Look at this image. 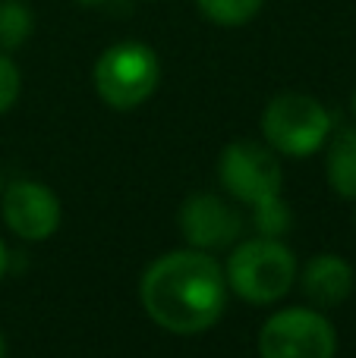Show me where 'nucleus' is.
<instances>
[{
  "label": "nucleus",
  "instance_id": "obj_1",
  "mask_svg": "<svg viewBox=\"0 0 356 358\" xmlns=\"http://www.w3.org/2000/svg\"><path fill=\"white\" fill-rule=\"evenodd\" d=\"M227 277L221 261L202 248H177L151 261L139 283L142 308L167 334L196 336L221 321L227 308Z\"/></svg>",
  "mask_w": 356,
  "mask_h": 358
},
{
  "label": "nucleus",
  "instance_id": "obj_2",
  "mask_svg": "<svg viewBox=\"0 0 356 358\" xmlns=\"http://www.w3.org/2000/svg\"><path fill=\"white\" fill-rule=\"evenodd\" d=\"M218 179L227 195L252 208V223H256L259 236L281 239L290 229L294 210L281 195L284 170L268 145L249 142V138L224 145L218 157Z\"/></svg>",
  "mask_w": 356,
  "mask_h": 358
},
{
  "label": "nucleus",
  "instance_id": "obj_3",
  "mask_svg": "<svg viewBox=\"0 0 356 358\" xmlns=\"http://www.w3.org/2000/svg\"><path fill=\"white\" fill-rule=\"evenodd\" d=\"M227 289L249 305H275L296 280V255L275 236L240 239L224 264Z\"/></svg>",
  "mask_w": 356,
  "mask_h": 358
},
{
  "label": "nucleus",
  "instance_id": "obj_4",
  "mask_svg": "<svg viewBox=\"0 0 356 358\" xmlns=\"http://www.w3.org/2000/svg\"><path fill=\"white\" fill-rule=\"evenodd\" d=\"M95 92L111 110H132L155 94L161 82V60L142 41L111 44L95 63Z\"/></svg>",
  "mask_w": 356,
  "mask_h": 358
},
{
  "label": "nucleus",
  "instance_id": "obj_5",
  "mask_svg": "<svg viewBox=\"0 0 356 358\" xmlns=\"http://www.w3.org/2000/svg\"><path fill=\"white\" fill-rule=\"evenodd\" d=\"M262 136L275 155L309 157L325 148L331 136V113L313 94L284 92L268 101L262 113Z\"/></svg>",
  "mask_w": 356,
  "mask_h": 358
},
{
  "label": "nucleus",
  "instance_id": "obj_6",
  "mask_svg": "<svg viewBox=\"0 0 356 358\" xmlns=\"http://www.w3.org/2000/svg\"><path fill=\"white\" fill-rule=\"evenodd\" d=\"M262 358H334L338 330L319 308H284L259 330Z\"/></svg>",
  "mask_w": 356,
  "mask_h": 358
},
{
  "label": "nucleus",
  "instance_id": "obj_7",
  "mask_svg": "<svg viewBox=\"0 0 356 358\" xmlns=\"http://www.w3.org/2000/svg\"><path fill=\"white\" fill-rule=\"evenodd\" d=\"M4 220L22 242H44L60 227V198L38 179H16L0 192Z\"/></svg>",
  "mask_w": 356,
  "mask_h": 358
},
{
  "label": "nucleus",
  "instance_id": "obj_8",
  "mask_svg": "<svg viewBox=\"0 0 356 358\" xmlns=\"http://www.w3.org/2000/svg\"><path fill=\"white\" fill-rule=\"evenodd\" d=\"M180 233L186 242L202 252H218V248H231L243 239V217L231 201L212 192H196L180 204Z\"/></svg>",
  "mask_w": 356,
  "mask_h": 358
},
{
  "label": "nucleus",
  "instance_id": "obj_9",
  "mask_svg": "<svg viewBox=\"0 0 356 358\" xmlns=\"http://www.w3.org/2000/svg\"><path fill=\"white\" fill-rule=\"evenodd\" d=\"M353 267L347 258L341 255H315L313 261H306L303 267V277H300V286L306 292V299L315 305V308H334V305L347 302L353 292Z\"/></svg>",
  "mask_w": 356,
  "mask_h": 358
},
{
  "label": "nucleus",
  "instance_id": "obj_10",
  "mask_svg": "<svg viewBox=\"0 0 356 358\" xmlns=\"http://www.w3.org/2000/svg\"><path fill=\"white\" fill-rule=\"evenodd\" d=\"M328 185L347 201H356V126H347L328 145L325 157Z\"/></svg>",
  "mask_w": 356,
  "mask_h": 358
},
{
  "label": "nucleus",
  "instance_id": "obj_11",
  "mask_svg": "<svg viewBox=\"0 0 356 358\" xmlns=\"http://www.w3.org/2000/svg\"><path fill=\"white\" fill-rule=\"evenodd\" d=\"M35 29V16H32L29 3L22 0H0V50L10 54L19 50L32 38Z\"/></svg>",
  "mask_w": 356,
  "mask_h": 358
},
{
  "label": "nucleus",
  "instance_id": "obj_12",
  "mask_svg": "<svg viewBox=\"0 0 356 358\" xmlns=\"http://www.w3.org/2000/svg\"><path fill=\"white\" fill-rule=\"evenodd\" d=\"M199 13L214 25L224 29H237L256 19V13L265 6V0H196Z\"/></svg>",
  "mask_w": 356,
  "mask_h": 358
},
{
  "label": "nucleus",
  "instance_id": "obj_13",
  "mask_svg": "<svg viewBox=\"0 0 356 358\" xmlns=\"http://www.w3.org/2000/svg\"><path fill=\"white\" fill-rule=\"evenodd\" d=\"M19 88H22V76H19L16 63H13L10 57L0 50V117H4V113L16 104Z\"/></svg>",
  "mask_w": 356,
  "mask_h": 358
},
{
  "label": "nucleus",
  "instance_id": "obj_14",
  "mask_svg": "<svg viewBox=\"0 0 356 358\" xmlns=\"http://www.w3.org/2000/svg\"><path fill=\"white\" fill-rule=\"evenodd\" d=\"M6 273H10V252H6L4 239H0V283H4Z\"/></svg>",
  "mask_w": 356,
  "mask_h": 358
},
{
  "label": "nucleus",
  "instance_id": "obj_15",
  "mask_svg": "<svg viewBox=\"0 0 356 358\" xmlns=\"http://www.w3.org/2000/svg\"><path fill=\"white\" fill-rule=\"evenodd\" d=\"M76 3H82V6H101V3H107V0H76Z\"/></svg>",
  "mask_w": 356,
  "mask_h": 358
},
{
  "label": "nucleus",
  "instance_id": "obj_16",
  "mask_svg": "<svg viewBox=\"0 0 356 358\" xmlns=\"http://www.w3.org/2000/svg\"><path fill=\"white\" fill-rule=\"evenodd\" d=\"M0 358H6V340H4V330H0Z\"/></svg>",
  "mask_w": 356,
  "mask_h": 358
},
{
  "label": "nucleus",
  "instance_id": "obj_17",
  "mask_svg": "<svg viewBox=\"0 0 356 358\" xmlns=\"http://www.w3.org/2000/svg\"><path fill=\"white\" fill-rule=\"evenodd\" d=\"M350 107H353V113H356V92H353V98H350Z\"/></svg>",
  "mask_w": 356,
  "mask_h": 358
}]
</instances>
